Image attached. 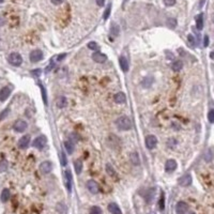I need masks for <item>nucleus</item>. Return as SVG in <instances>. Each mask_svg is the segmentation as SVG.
I'll list each match as a JSON object with an SVG mask.
<instances>
[{"label":"nucleus","instance_id":"f257e3e1","mask_svg":"<svg viewBox=\"0 0 214 214\" xmlns=\"http://www.w3.org/2000/svg\"><path fill=\"white\" fill-rule=\"evenodd\" d=\"M116 125L120 131H130L132 128V121L128 116H121L116 120Z\"/></svg>","mask_w":214,"mask_h":214},{"label":"nucleus","instance_id":"f03ea898","mask_svg":"<svg viewBox=\"0 0 214 214\" xmlns=\"http://www.w3.org/2000/svg\"><path fill=\"white\" fill-rule=\"evenodd\" d=\"M8 61L13 67H20L23 63V57L18 53H11L8 56Z\"/></svg>","mask_w":214,"mask_h":214},{"label":"nucleus","instance_id":"7ed1b4c3","mask_svg":"<svg viewBox=\"0 0 214 214\" xmlns=\"http://www.w3.org/2000/svg\"><path fill=\"white\" fill-rule=\"evenodd\" d=\"M43 52L41 49H33L29 55V59L32 63H37V62H40L41 60L43 59Z\"/></svg>","mask_w":214,"mask_h":214},{"label":"nucleus","instance_id":"20e7f679","mask_svg":"<svg viewBox=\"0 0 214 214\" xmlns=\"http://www.w3.org/2000/svg\"><path fill=\"white\" fill-rule=\"evenodd\" d=\"M46 143H47L46 136L40 135V136H38V137L35 138V140H33V143H32V146H33L35 148H37V149H39V150H42L43 148L46 146Z\"/></svg>","mask_w":214,"mask_h":214},{"label":"nucleus","instance_id":"39448f33","mask_svg":"<svg viewBox=\"0 0 214 214\" xmlns=\"http://www.w3.org/2000/svg\"><path fill=\"white\" fill-rule=\"evenodd\" d=\"M27 128H28V123L25 120H22V119H18L17 121H15L14 125H13L14 131L17 132V133H24L25 131L27 130Z\"/></svg>","mask_w":214,"mask_h":214},{"label":"nucleus","instance_id":"423d86ee","mask_svg":"<svg viewBox=\"0 0 214 214\" xmlns=\"http://www.w3.org/2000/svg\"><path fill=\"white\" fill-rule=\"evenodd\" d=\"M145 145L147 149L153 150V149L156 147V145H158V138L155 137L154 135H148L147 137L145 138Z\"/></svg>","mask_w":214,"mask_h":214},{"label":"nucleus","instance_id":"0eeeda50","mask_svg":"<svg viewBox=\"0 0 214 214\" xmlns=\"http://www.w3.org/2000/svg\"><path fill=\"white\" fill-rule=\"evenodd\" d=\"M40 171L42 172L43 175H47L53 170V163L50 161H44L40 164Z\"/></svg>","mask_w":214,"mask_h":214},{"label":"nucleus","instance_id":"6e6552de","mask_svg":"<svg viewBox=\"0 0 214 214\" xmlns=\"http://www.w3.org/2000/svg\"><path fill=\"white\" fill-rule=\"evenodd\" d=\"M87 188H88V191L91 193V194H94V195L100 192V186H98V184L94 180H89L88 182H87Z\"/></svg>","mask_w":214,"mask_h":214},{"label":"nucleus","instance_id":"1a4fd4ad","mask_svg":"<svg viewBox=\"0 0 214 214\" xmlns=\"http://www.w3.org/2000/svg\"><path fill=\"white\" fill-rule=\"evenodd\" d=\"M178 167L177 161L173 158H169L165 163V171L166 172H173Z\"/></svg>","mask_w":214,"mask_h":214},{"label":"nucleus","instance_id":"9d476101","mask_svg":"<svg viewBox=\"0 0 214 214\" xmlns=\"http://www.w3.org/2000/svg\"><path fill=\"white\" fill-rule=\"evenodd\" d=\"M64 183L68 188V192H72V172L71 170L67 169L64 171Z\"/></svg>","mask_w":214,"mask_h":214},{"label":"nucleus","instance_id":"9b49d317","mask_svg":"<svg viewBox=\"0 0 214 214\" xmlns=\"http://www.w3.org/2000/svg\"><path fill=\"white\" fill-rule=\"evenodd\" d=\"M178 183H179L180 186H183V187H186V186H190L192 184V176L191 175H184L183 177H181L179 180H178Z\"/></svg>","mask_w":214,"mask_h":214},{"label":"nucleus","instance_id":"f8f14e48","mask_svg":"<svg viewBox=\"0 0 214 214\" xmlns=\"http://www.w3.org/2000/svg\"><path fill=\"white\" fill-rule=\"evenodd\" d=\"M108 145L110 146L111 148H113V149H118L121 145V141L116 135L110 134V135L108 136Z\"/></svg>","mask_w":214,"mask_h":214},{"label":"nucleus","instance_id":"ddd939ff","mask_svg":"<svg viewBox=\"0 0 214 214\" xmlns=\"http://www.w3.org/2000/svg\"><path fill=\"white\" fill-rule=\"evenodd\" d=\"M30 145V135H24L17 143V146L20 149H27Z\"/></svg>","mask_w":214,"mask_h":214},{"label":"nucleus","instance_id":"4468645a","mask_svg":"<svg viewBox=\"0 0 214 214\" xmlns=\"http://www.w3.org/2000/svg\"><path fill=\"white\" fill-rule=\"evenodd\" d=\"M188 211V204L184 201H179L176 206V212L177 214H184Z\"/></svg>","mask_w":214,"mask_h":214},{"label":"nucleus","instance_id":"2eb2a0df","mask_svg":"<svg viewBox=\"0 0 214 214\" xmlns=\"http://www.w3.org/2000/svg\"><path fill=\"white\" fill-rule=\"evenodd\" d=\"M92 59H93L96 63H104V62L107 60V56L100 52H95L92 55Z\"/></svg>","mask_w":214,"mask_h":214},{"label":"nucleus","instance_id":"dca6fc26","mask_svg":"<svg viewBox=\"0 0 214 214\" xmlns=\"http://www.w3.org/2000/svg\"><path fill=\"white\" fill-rule=\"evenodd\" d=\"M11 94V88L10 87H3L0 89V102L5 101Z\"/></svg>","mask_w":214,"mask_h":214},{"label":"nucleus","instance_id":"f3484780","mask_svg":"<svg viewBox=\"0 0 214 214\" xmlns=\"http://www.w3.org/2000/svg\"><path fill=\"white\" fill-rule=\"evenodd\" d=\"M113 101L117 104H124L126 102V95L123 92H118L113 95Z\"/></svg>","mask_w":214,"mask_h":214},{"label":"nucleus","instance_id":"a211bd4d","mask_svg":"<svg viewBox=\"0 0 214 214\" xmlns=\"http://www.w3.org/2000/svg\"><path fill=\"white\" fill-rule=\"evenodd\" d=\"M130 162L133 164L134 166H138L140 165V158H139V155H138L137 152H132L130 154Z\"/></svg>","mask_w":214,"mask_h":214},{"label":"nucleus","instance_id":"6ab92c4d","mask_svg":"<svg viewBox=\"0 0 214 214\" xmlns=\"http://www.w3.org/2000/svg\"><path fill=\"white\" fill-rule=\"evenodd\" d=\"M119 63H120V68L121 70H122L124 73H126V72L128 71V68H130V65H128V61L126 60V58L124 56H121L120 59H119Z\"/></svg>","mask_w":214,"mask_h":214},{"label":"nucleus","instance_id":"aec40b11","mask_svg":"<svg viewBox=\"0 0 214 214\" xmlns=\"http://www.w3.org/2000/svg\"><path fill=\"white\" fill-rule=\"evenodd\" d=\"M56 105H57V107L60 109L67 107V105H68L67 98H65V96H59V98L56 100Z\"/></svg>","mask_w":214,"mask_h":214},{"label":"nucleus","instance_id":"412c9836","mask_svg":"<svg viewBox=\"0 0 214 214\" xmlns=\"http://www.w3.org/2000/svg\"><path fill=\"white\" fill-rule=\"evenodd\" d=\"M108 211L111 214H122L119 206L117 203H115V202H111V203L108 204Z\"/></svg>","mask_w":214,"mask_h":214},{"label":"nucleus","instance_id":"4be33fe9","mask_svg":"<svg viewBox=\"0 0 214 214\" xmlns=\"http://www.w3.org/2000/svg\"><path fill=\"white\" fill-rule=\"evenodd\" d=\"M183 68V62L181 60H176L171 64V70L173 72H180Z\"/></svg>","mask_w":214,"mask_h":214},{"label":"nucleus","instance_id":"5701e85b","mask_svg":"<svg viewBox=\"0 0 214 214\" xmlns=\"http://www.w3.org/2000/svg\"><path fill=\"white\" fill-rule=\"evenodd\" d=\"M10 191H9V188H5V190L1 192V195H0V199H1V201L2 202H7L8 200L10 199Z\"/></svg>","mask_w":214,"mask_h":214},{"label":"nucleus","instance_id":"b1692460","mask_svg":"<svg viewBox=\"0 0 214 214\" xmlns=\"http://www.w3.org/2000/svg\"><path fill=\"white\" fill-rule=\"evenodd\" d=\"M64 148H65V150L68 151L69 154H72L74 152L75 146H74V143H72L71 140H65L64 141Z\"/></svg>","mask_w":214,"mask_h":214},{"label":"nucleus","instance_id":"393cba45","mask_svg":"<svg viewBox=\"0 0 214 214\" xmlns=\"http://www.w3.org/2000/svg\"><path fill=\"white\" fill-rule=\"evenodd\" d=\"M196 27L198 30H202L203 28V14L200 13L196 18Z\"/></svg>","mask_w":214,"mask_h":214},{"label":"nucleus","instance_id":"a878e982","mask_svg":"<svg viewBox=\"0 0 214 214\" xmlns=\"http://www.w3.org/2000/svg\"><path fill=\"white\" fill-rule=\"evenodd\" d=\"M154 195H155V188H150V190L147 192V195H146V200L148 202H151L154 198Z\"/></svg>","mask_w":214,"mask_h":214},{"label":"nucleus","instance_id":"bb28decb","mask_svg":"<svg viewBox=\"0 0 214 214\" xmlns=\"http://www.w3.org/2000/svg\"><path fill=\"white\" fill-rule=\"evenodd\" d=\"M106 171H107V173H108L110 177H117V172H116V170L113 169V167L110 165V164H107L106 165Z\"/></svg>","mask_w":214,"mask_h":214},{"label":"nucleus","instance_id":"cd10ccee","mask_svg":"<svg viewBox=\"0 0 214 214\" xmlns=\"http://www.w3.org/2000/svg\"><path fill=\"white\" fill-rule=\"evenodd\" d=\"M74 167H75V171H76L77 175H79L83 170V163L80 161H75L74 162Z\"/></svg>","mask_w":214,"mask_h":214},{"label":"nucleus","instance_id":"c85d7f7f","mask_svg":"<svg viewBox=\"0 0 214 214\" xmlns=\"http://www.w3.org/2000/svg\"><path fill=\"white\" fill-rule=\"evenodd\" d=\"M111 35H113V37H117V35H119V31H120V28H119V26L117 24H113V26H111Z\"/></svg>","mask_w":214,"mask_h":214},{"label":"nucleus","instance_id":"c756f323","mask_svg":"<svg viewBox=\"0 0 214 214\" xmlns=\"http://www.w3.org/2000/svg\"><path fill=\"white\" fill-rule=\"evenodd\" d=\"M158 206H160V210L163 211L165 209V197H164V193L162 192V195H161L160 201H158Z\"/></svg>","mask_w":214,"mask_h":214},{"label":"nucleus","instance_id":"7c9ffc66","mask_svg":"<svg viewBox=\"0 0 214 214\" xmlns=\"http://www.w3.org/2000/svg\"><path fill=\"white\" fill-rule=\"evenodd\" d=\"M102 213H103L102 209L100 207H98V206L92 207L91 209H90V211H89V214H102Z\"/></svg>","mask_w":214,"mask_h":214},{"label":"nucleus","instance_id":"2f4dec72","mask_svg":"<svg viewBox=\"0 0 214 214\" xmlns=\"http://www.w3.org/2000/svg\"><path fill=\"white\" fill-rule=\"evenodd\" d=\"M110 11H111V5L109 3V5H107V8H106L105 12H104V15H103V20H108L109 15H110Z\"/></svg>","mask_w":214,"mask_h":214},{"label":"nucleus","instance_id":"473e14b6","mask_svg":"<svg viewBox=\"0 0 214 214\" xmlns=\"http://www.w3.org/2000/svg\"><path fill=\"white\" fill-rule=\"evenodd\" d=\"M87 47H88L89 49H91V50H96V49H98V43H96V42H93V41L89 42L88 44H87Z\"/></svg>","mask_w":214,"mask_h":214},{"label":"nucleus","instance_id":"72a5a7b5","mask_svg":"<svg viewBox=\"0 0 214 214\" xmlns=\"http://www.w3.org/2000/svg\"><path fill=\"white\" fill-rule=\"evenodd\" d=\"M40 88H41V91H42V96H43V101H44L45 105H47V95H46V90H45V88L42 86L41 84H39Z\"/></svg>","mask_w":214,"mask_h":214},{"label":"nucleus","instance_id":"f704fd0d","mask_svg":"<svg viewBox=\"0 0 214 214\" xmlns=\"http://www.w3.org/2000/svg\"><path fill=\"white\" fill-rule=\"evenodd\" d=\"M187 40H188V43L192 47H195L196 46V40H195L194 35H187Z\"/></svg>","mask_w":214,"mask_h":214},{"label":"nucleus","instance_id":"c9c22d12","mask_svg":"<svg viewBox=\"0 0 214 214\" xmlns=\"http://www.w3.org/2000/svg\"><path fill=\"white\" fill-rule=\"evenodd\" d=\"M167 26L169 28H175L176 26H177V20H176L175 18H168Z\"/></svg>","mask_w":214,"mask_h":214},{"label":"nucleus","instance_id":"e433bc0d","mask_svg":"<svg viewBox=\"0 0 214 214\" xmlns=\"http://www.w3.org/2000/svg\"><path fill=\"white\" fill-rule=\"evenodd\" d=\"M7 168H8V162L5 160L1 161V162H0V172H1V171H5V170H7Z\"/></svg>","mask_w":214,"mask_h":214},{"label":"nucleus","instance_id":"4c0bfd02","mask_svg":"<svg viewBox=\"0 0 214 214\" xmlns=\"http://www.w3.org/2000/svg\"><path fill=\"white\" fill-rule=\"evenodd\" d=\"M69 140H71L72 143H76L77 140H78V136H77L75 133H72L71 135H69Z\"/></svg>","mask_w":214,"mask_h":214},{"label":"nucleus","instance_id":"58836bf2","mask_svg":"<svg viewBox=\"0 0 214 214\" xmlns=\"http://www.w3.org/2000/svg\"><path fill=\"white\" fill-rule=\"evenodd\" d=\"M208 120L210 123H214V109H211L208 113Z\"/></svg>","mask_w":214,"mask_h":214},{"label":"nucleus","instance_id":"ea45409f","mask_svg":"<svg viewBox=\"0 0 214 214\" xmlns=\"http://www.w3.org/2000/svg\"><path fill=\"white\" fill-rule=\"evenodd\" d=\"M163 2L166 7H172L176 5V0H163Z\"/></svg>","mask_w":214,"mask_h":214},{"label":"nucleus","instance_id":"a19ab883","mask_svg":"<svg viewBox=\"0 0 214 214\" xmlns=\"http://www.w3.org/2000/svg\"><path fill=\"white\" fill-rule=\"evenodd\" d=\"M61 164H62V166H67V164H68L67 156H65V153H64L63 151L61 152Z\"/></svg>","mask_w":214,"mask_h":214},{"label":"nucleus","instance_id":"79ce46f5","mask_svg":"<svg viewBox=\"0 0 214 214\" xmlns=\"http://www.w3.org/2000/svg\"><path fill=\"white\" fill-rule=\"evenodd\" d=\"M10 113V109L9 108H5V110L2 111V113H0V120H2V119H5V116H7L8 113Z\"/></svg>","mask_w":214,"mask_h":214},{"label":"nucleus","instance_id":"37998d69","mask_svg":"<svg viewBox=\"0 0 214 214\" xmlns=\"http://www.w3.org/2000/svg\"><path fill=\"white\" fill-rule=\"evenodd\" d=\"M50 1H52L53 5H61V3H63L64 0H50Z\"/></svg>","mask_w":214,"mask_h":214},{"label":"nucleus","instance_id":"c03bdc74","mask_svg":"<svg viewBox=\"0 0 214 214\" xmlns=\"http://www.w3.org/2000/svg\"><path fill=\"white\" fill-rule=\"evenodd\" d=\"M208 45H209V37H208V35H204L203 46H204V47H208Z\"/></svg>","mask_w":214,"mask_h":214},{"label":"nucleus","instance_id":"a18cd8bd","mask_svg":"<svg viewBox=\"0 0 214 214\" xmlns=\"http://www.w3.org/2000/svg\"><path fill=\"white\" fill-rule=\"evenodd\" d=\"M95 2L98 7H103L104 3H105V0H95Z\"/></svg>","mask_w":214,"mask_h":214},{"label":"nucleus","instance_id":"49530a36","mask_svg":"<svg viewBox=\"0 0 214 214\" xmlns=\"http://www.w3.org/2000/svg\"><path fill=\"white\" fill-rule=\"evenodd\" d=\"M31 73L33 74V75H38V76H39V75H40V73H41V70H40V69L35 70V71H32Z\"/></svg>","mask_w":214,"mask_h":214},{"label":"nucleus","instance_id":"de8ad7c7","mask_svg":"<svg viewBox=\"0 0 214 214\" xmlns=\"http://www.w3.org/2000/svg\"><path fill=\"white\" fill-rule=\"evenodd\" d=\"M53 67H54V64H53V63H50V64H49L48 67H47V69L45 70V73H48V72L50 71V70H52V68H53Z\"/></svg>","mask_w":214,"mask_h":214},{"label":"nucleus","instance_id":"09e8293b","mask_svg":"<svg viewBox=\"0 0 214 214\" xmlns=\"http://www.w3.org/2000/svg\"><path fill=\"white\" fill-rule=\"evenodd\" d=\"M5 24V18H2V17H0V27H2L3 25Z\"/></svg>","mask_w":214,"mask_h":214},{"label":"nucleus","instance_id":"8fccbe9b","mask_svg":"<svg viewBox=\"0 0 214 214\" xmlns=\"http://www.w3.org/2000/svg\"><path fill=\"white\" fill-rule=\"evenodd\" d=\"M65 56H67V54H63V55H60V56H59V57H58V60H59V61H60V60H62V59H64V57H65Z\"/></svg>","mask_w":214,"mask_h":214},{"label":"nucleus","instance_id":"3c124183","mask_svg":"<svg viewBox=\"0 0 214 214\" xmlns=\"http://www.w3.org/2000/svg\"><path fill=\"white\" fill-rule=\"evenodd\" d=\"M210 57H211V59H214V52H212L211 54H210Z\"/></svg>","mask_w":214,"mask_h":214},{"label":"nucleus","instance_id":"603ef678","mask_svg":"<svg viewBox=\"0 0 214 214\" xmlns=\"http://www.w3.org/2000/svg\"><path fill=\"white\" fill-rule=\"evenodd\" d=\"M184 214H195V212H193V211H187L186 213H184Z\"/></svg>","mask_w":214,"mask_h":214},{"label":"nucleus","instance_id":"864d4df0","mask_svg":"<svg viewBox=\"0 0 214 214\" xmlns=\"http://www.w3.org/2000/svg\"><path fill=\"white\" fill-rule=\"evenodd\" d=\"M3 2H5V0H0V5H2Z\"/></svg>","mask_w":214,"mask_h":214},{"label":"nucleus","instance_id":"5fc2aeb1","mask_svg":"<svg viewBox=\"0 0 214 214\" xmlns=\"http://www.w3.org/2000/svg\"><path fill=\"white\" fill-rule=\"evenodd\" d=\"M212 20H213V23H214V14L212 15Z\"/></svg>","mask_w":214,"mask_h":214}]
</instances>
